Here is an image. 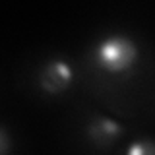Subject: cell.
<instances>
[{"label": "cell", "instance_id": "6da1fadb", "mask_svg": "<svg viewBox=\"0 0 155 155\" xmlns=\"http://www.w3.org/2000/svg\"><path fill=\"white\" fill-rule=\"evenodd\" d=\"M138 60V47L128 35L105 37L95 48V64L110 74H122L128 72Z\"/></svg>", "mask_w": 155, "mask_h": 155}, {"label": "cell", "instance_id": "7a4b0ae2", "mask_svg": "<svg viewBox=\"0 0 155 155\" xmlns=\"http://www.w3.org/2000/svg\"><path fill=\"white\" fill-rule=\"evenodd\" d=\"M72 80H74L72 66L60 58H52V60L45 62L39 72V85L48 95H58L66 91Z\"/></svg>", "mask_w": 155, "mask_h": 155}, {"label": "cell", "instance_id": "3957f363", "mask_svg": "<svg viewBox=\"0 0 155 155\" xmlns=\"http://www.w3.org/2000/svg\"><path fill=\"white\" fill-rule=\"evenodd\" d=\"M122 134V126L109 116H97L87 124V136L97 147H109Z\"/></svg>", "mask_w": 155, "mask_h": 155}, {"label": "cell", "instance_id": "277c9868", "mask_svg": "<svg viewBox=\"0 0 155 155\" xmlns=\"http://www.w3.org/2000/svg\"><path fill=\"white\" fill-rule=\"evenodd\" d=\"M128 153L130 155H155V142L149 138L136 140L128 147Z\"/></svg>", "mask_w": 155, "mask_h": 155}, {"label": "cell", "instance_id": "5b68a950", "mask_svg": "<svg viewBox=\"0 0 155 155\" xmlns=\"http://www.w3.org/2000/svg\"><path fill=\"white\" fill-rule=\"evenodd\" d=\"M0 151L2 153H6L8 151V134H6V130H0Z\"/></svg>", "mask_w": 155, "mask_h": 155}]
</instances>
